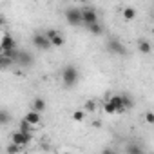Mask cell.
Listing matches in <instances>:
<instances>
[{
  "mask_svg": "<svg viewBox=\"0 0 154 154\" xmlns=\"http://www.w3.org/2000/svg\"><path fill=\"white\" fill-rule=\"evenodd\" d=\"M78 80H80V72H78V69H76L74 65H65L63 69H62V82H63V85L65 87H74L76 84H78Z\"/></svg>",
  "mask_w": 154,
  "mask_h": 154,
  "instance_id": "cell-1",
  "label": "cell"
},
{
  "mask_svg": "<svg viewBox=\"0 0 154 154\" xmlns=\"http://www.w3.org/2000/svg\"><path fill=\"white\" fill-rule=\"evenodd\" d=\"M65 20L69 26H84V17H82V8H67L65 9Z\"/></svg>",
  "mask_w": 154,
  "mask_h": 154,
  "instance_id": "cell-2",
  "label": "cell"
},
{
  "mask_svg": "<svg viewBox=\"0 0 154 154\" xmlns=\"http://www.w3.org/2000/svg\"><path fill=\"white\" fill-rule=\"evenodd\" d=\"M82 17H84V27H89L93 24H98V13L91 6H84L82 8Z\"/></svg>",
  "mask_w": 154,
  "mask_h": 154,
  "instance_id": "cell-3",
  "label": "cell"
},
{
  "mask_svg": "<svg viewBox=\"0 0 154 154\" xmlns=\"http://www.w3.org/2000/svg\"><path fill=\"white\" fill-rule=\"evenodd\" d=\"M33 45L36 49H42V51H47L49 47H53L51 45V40L45 36V33H35L33 35Z\"/></svg>",
  "mask_w": 154,
  "mask_h": 154,
  "instance_id": "cell-4",
  "label": "cell"
},
{
  "mask_svg": "<svg viewBox=\"0 0 154 154\" xmlns=\"http://www.w3.org/2000/svg\"><path fill=\"white\" fill-rule=\"evenodd\" d=\"M11 143H15V145H18V147L24 149V147H27L31 143V134H24L20 131H15L11 134Z\"/></svg>",
  "mask_w": 154,
  "mask_h": 154,
  "instance_id": "cell-5",
  "label": "cell"
},
{
  "mask_svg": "<svg viewBox=\"0 0 154 154\" xmlns=\"http://www.w3.org/2000/svg\"><path fill=\"white\" fill-rule=\"evenodd\" d=\"M15 49H17L15 38L9 33H4L2 35V42H0V51H2V53H9V51H15Z\"/></svg>",
  "mask_w": 154,
  "mask_h": 154,
  "instance_id": "cell-6",
  "label": "cell"
},
{
  "mask_svg": "<svg viewBox=\"0 0 154 154\" xmlns=\"http://www.w3.org/2000/svg\"><path fill=\"white\" fill-rule=\"evenodd\" d=\"M107 49H109L112 54H118V56H125V54H127V47H125L120 40H109V42H107Z\"/></svg>",
  "mask_w": 154,
  "mask_h": 154,
  "instance_id": "cell-7",
  "label": "cell"
},
{
  "mask_svg": "<svg viewBox=\"0 0 154 154\" xmlns=\"http://www.w3.org/2000/svg\"><path fill=\"white\" fill-rule=\"evenodd\" d=\"M24 120L27 122V123H31L33 127H40V123H42V116H40V112H36V111H29V112H26V116H24Z\"/></svg>",
  "mask_w": 154,
  "mask_h": 154,
  "instance_id": "cell-8",
  "label": "cell"
},
{
  "mask_svg": "<svg viewBox=\"0 0 154 154\" xmlns=\"http://www.w3.org/2000/svg\"><path fill=\"white\" fill-rule=\"evenodd\" d=\"M109 102L116 107L118 114H122V112H125V111H127V109H125V105H123V98H122V94H112V96L109 98Z\"/></svg>",
  "mask_w": 154,
  "mask_h": 154,
  "instance_id": "cell-9",
  "label": "cell"
},
{
  "mask_svg": "<svg viewBox=\"0 0 154 154\" xmlns=\"http://www.w3.org/2000/svg\"><path fill=\"white\" fill-rule=\"evenodd\" d=\"M17 63H18V65L27 67V65H31V63H33V56H31L29 53H26V51H20V56H18Z\"/></svg>",
  "mask_w": 154,
  "mask_h": 154,
  "instance_id": "cell-10",
  "label": "cell"
},
{
  "mask_svg": "<svg viewBox=\"0 0 154 154\" xmlns=\"http://www.w3.org/2000/svg\"><path fill=\"white\" fill-rule=\"evenodd\" d=\"M138 51L141 53V54H150V51H152V45H150V42H147V40H138Z\"/></svg>",
  "mask_w": 154,
  "mask_h": 154,
  "instance_id": "cell-11",
  "label": "cell"
},
{
  "mask_svg": "<svg viewBox=\"0 0 154 154\" xmlns=\"http://www.w3.org/2000/svg\"><path fill=\"white\" fill-rule=\"evenodd\" d=\"M45 107H47V105H45V100H44V98H35V100H33V111H36V112L42 114V112L45 111Z\"/></svg>",
  "mask_w": 154,
  "mask_h": 154,
  "instance_id": "cell-12",
  "label": "cell"
},
{
  "mask_svg": "<svg viewBox=\"0 0 154 154\" xmlns=\"http://www.w3.org/2000/svg\"><path fill=\"white\" fill-rule=\"evenodd\" d=\"M33 129H35V127H33L31 123H27L26 120H20V123H18V129H17V131H20V132H24V134H31V132H33Z\"/></svg>",
  "mask_w": 154,
  "mask_h": 154,
  "instance_id": "cell-13",
  "label": "cell"
},
{
  "mask_svg": "<svg viewBox=\"0 0 154 154\" xmlns=\"http://www.w3.org/2000/svg\"><path fill=\"white\" fill-rule=\"evenodd\" d=\"M49 40H51V45H53V47H62V45H63V42H65V40H63V36H62V33L54 35V36H53V38H49Z\"/></svg>",
  "mask_w": 154,
  "mask_h": 154,
  "instance_id": "cell-14",
  "label": "cell"
},
{
  "mask_svg": "<svg viewBox=\"0 0 154 154\" xmlns=\"http://www.w3.org/2000/svg\"><path fill=\"white\" fill-rule=\"evenodd\" d=\"M102 105H103V111L107 112V114H118V111H116V107L109 102V100H103L102 102Z\"/></svg>",
  "mask_w": 154,
  "mask_h": 154,
  "instance_id": "cell-15",
  "label": "cell"
},
{
  "mask_svg": "<svg viewBox=\"0 0 154 154\" xmlns=\"http://www.w3.org/2000/svg\"><path fill=\"white\" fill-rule=\"evenodd\" d=\"M123 18L125 20H134L136 18V9L134 8H125L123 9Z\"/></svg>",
  "mask_w": 154,
  "mask_h": 154,
  "instance_id": "cell-16",
  "label": "cell"
},
{
  "mask_svg": "<svg viewBox=\"0 0 154 154\" xmlns=\"http://www.w3.org/2000/svg\"><path fill=\"white\" fill-rule=\"evenodd\" d=\"M71 116H72V120H74V122H84V120H85V116H87V112H85V111H72V114H71Z\"/></svg>",
  "mask_w": 154,
  "mask_h": 154,
  "instance_id": "cell-17",
  "label": "cell"
},
{
  "mask_svg": "<svg viewBox=\"0 0 154 154\" xmlns=\"http://www.w3.org/2000/svg\"><path fill=\"white\" fill-rule=\"evenodd\" d=\"M89 33H93V35H103V27L100 26V24H93V26H89V27H85Z\"/></svg>",
  "mask_w": 154,
  "mask_h": 154,
  "instance_id": "cell-18",
  "label": "cell"
},
{
  "mask_svg": "<svg viewBox=\"0 0 154 154\" xmlns=\"http://www.w3.org/2000/svg\"><path fill=\"white\" fill-rule=\"evenodd\" d=\"M127 154H145V152L141 150V147H140V145H134V143H132V145H129V147H127Z\"/></svg>",
  "mask_w": 154,
  "mask_h": 154,
  "instance_id": "cell-19",
  "label": "cell"
},
{
  "mask_svg": "<svg viewBox=\"0 0 154 154\" xmlns=\"http://www.w3.org/2000/svg\"><path fill=\"white\" fill-rule=\"evenodd\" d=\"M84 111H85V112H94V111H96V102H94V100H87Z\"/></svg>",
  "mask_w": 154,
  "mask_h": 154,
  "instance_id": "cell-20",
  "label": "cell"
},
{
  "mask_svg": "<svg viewBox=\"0 0 154 154\" xmlns=\"http://www.w3.org/2000/svg\"><path fill=\"white\" fill-rule=\"evenodd\" d=\"M20 150H22V147H18V145H15V143H11V145L6 147V152H8V154H20Z\"/></svg>",
  "mask_w": 154,
  "mask_h": 154,
  "instance_id": "cell-21",
  "label": "cell"
},
{
  "mask_svg": "<svg viewBox=\"0 0 154 154\" xmlns=\"http://www.w3.org/2000/svg\"><path fill=\"white\" fill-rule=\"evenodd\" d=\"M9 122V112L4 109V111H0V123H2V125H6Z\"/></svg>",
  "mask_w": 154,
  "mask_h": 154,
  "instance_id": "cell-22",
  "label": "cell"
},
{
  "mask_svg": "<svg viewBox=\"0 0 154 154\" xmlns=\"http://www.w3.org/2000/svg\"><path fill=\"white\" fill-rule=\"evenodd\" d=\"M122 98H123V105H125V109H131L134 103H132V98H129L127 94H122Z\"/></svg>",
  "mask_w": 154,
  "mask_h": 154,
  "instance_id": "cell-23",
  "label": "cell"
},
{
  "mask_svg": "<svg viewBox=\"0 0 154 154\" xmlns=\"http://www.w3.org/2000/svg\"><path fill=\"white\" fill-rule=\"evenodd\" d=\"M145 122H147V123H150V125L154 123V112H152V111L145 112Z\"/></svg>",
  "mask_w": 154,
  "mask_h": 154,
  "instance_id": "cell-24",
  "label": "cell"
},
{
  "mask_svg": "<svg viewBox=\"0 0 154 154\" xmlns=\"http://www.w3.org/2000/svg\"><path fill=\"white\" fill-rule=\"evenodd\" d=\"M102 154H118L116 150H112V149H103L102 150Z\"/></svg>",
  "mask_w": 154,
  "mask_h": 154,
  "instance_id": "cell-25",
  "label": "cell"
},
{
  "mask_svg": "<svg viewBox=\"0 0 154 154\" xmlns=\"http://www.w3.org/2000/svg\"><path fill=\"white\" fill-rule=\"evenodd\" d=\"M152 35H154V26H152Z\"/></svg>",
  "mask_w": 154,
  "mask_h": 154,
  "instance_id": "cell-26",
  "label": "cell"
},
{
  "mask_svg": "<svg viewBox=\"0 0 154 154\" xmlns=\"http://www.w3.org/2000/svg\"><path fill=\"white\" fill-rule=\"evenodd\" d=\"M63 154H71V152H63Z\"/></svg>",
  "mask_w": 154,
  "mask_h": 154,
  "instance_id": "cell-27",
  "label": "cell"
}]
</instances>
